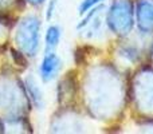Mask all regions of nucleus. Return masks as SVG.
Returning a JSON list of instances; mask_svg holds the SVG:
<instances>
[{
  "label": "nucleus",
  "mask_w": 153,
  "mask_h": 134,
  "mask_svg": "<svg viewBox=\"0 0 153 134\" xmlns=\"http://www.w3.org/2000/svg\"><path fill=\"white\" fill-rule=\"evenodd\" d=\"M98 1H101V0H85L79 8V13H85L90 7H93V4H97Z\"/></svg>",
  "instance_id": "39448f33"
},
{
  "label": "nucleus",
  "mask_w": 153,
  "mask_h": 134,
  "mask_svg": "<svg viewBox=\"0 0 153 134\" xmlns=\"http://www.w3.org/2000/svg\"><path fill=\"white\" fill-rule=\"evenodd\" d=\"M34 86H35V84L28 79V81H27V87H28V91H31L32 98H34V101L36 102V105H38V103L42 102V94H40L39 90H36V93H35V90H34L35 87H34Z\"/></svg>",
  "instance_id": "20e7f679"
},
{
  "label": "nucleus",
  "mask_w": 153,
  "mask_h": 134,
  "mask_svg": "<svg viewBox=\"0 0 153 134\" xmlns=\"http://www.w3.org/2000/svg\"><path fill=\"white\" fill-rule=\"evenodd\" d=\"M31 3H34V4H36V3H42L43 0H30Z\"/></svg>",
  "instance_id": "423d86ee"
},
{
  "label": "nucleus",
  "mask_w": 153,
  "mask_h": 134,
  "mask_svg": "<svg viewBox=\"0 0 153 134\" xmlns=\"http://www.w3.org/2000/svg\"><path fill=\"white\" fill-rule=\"evenodd\" d=\"M39 20L32 16L24 18L18 28L16 40L19 47L27 55H34L35 50H38L39 43Z\"/></svg>",
  "instance_id": "f257e3e1"
},
{
  "label": "nucleus",
  "mask_w": 153,
  "mask_h": 134,
  "mask_svg": "<svg viewBox=\"0 0 153 134\" xmlns=\"http://www.w3.org/2000/svg\"><path fill=\"white\" fill-rule=\"evenodd\" d=\"M59 42V30L56 27H50L46 35V43L48 48H54Z\"/></svg>",
  "instance_id": "7ed1b4c3"
},
{
  "label": "nucleus",
  "mask_w": 153,
  "mask_h": 134,
  "mask_svg": "<svg viewBox=\"0 0 153 134\" xmlns=\"http://www.w3.org/2000/svg\"><path fill=\"white\" fill-rule=\"evenodd\" d=\"M59 66V59L56 58V55L54 54H47L43 59L42 67H40V74H42V78L45 82L50 81V79L54 78L56 70H58Z\"/></svg>",
  "instance_id": "f03ea898"
}]
</instances>
